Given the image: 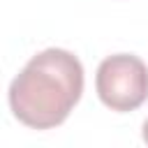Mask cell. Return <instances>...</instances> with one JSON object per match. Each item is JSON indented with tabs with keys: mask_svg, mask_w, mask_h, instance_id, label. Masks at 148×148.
<instances>
[{
	"mask_svg": "<svg viewBox=\"0 0 148 148\" xmlns=\"http://www.w3.org/2000/svg\"><path fill=\"white\" fill-rule=\"evenodd\" d=\"M83 92V65L65 49L32 56L9 86L12 113L32 130H51L67 120Z\"/></svg>",
	"mask_w": 148,
	"mask_h": 148,
	"instance_id": "1",
	"label": "cell"
},
{
	"mask_svg": "<svg viewBox=\"0 0 148 148\" xmlns=\"http://www.w3.org/2000/svg\"><path fill=\"white\" fill-rule=\"evenodd\" d=\"M95 88L111 111H134L148 99V67L132 53L109 56L97 67Z\"/></svg>",
	"mask_w": 148,
	"mask_h": 148,
	"instance_id": "2",
	"label": "cell"
},
{
	"mask_svg": "<svg viewBox=\"0 0 148 148\" xmlns=\"http://www.w3.org/2000/svg\"><path fill=\"white\" fill-rule=\"evenodd\" d=\"M141 134H143V141L148 143V118L143 120V127H141Z\"/></svg>",
	"mask_w": 148,
	"mask_h": 148,
	"instance_id": "3",
	"label": "cell"
}]
</instances>
